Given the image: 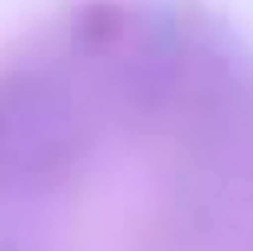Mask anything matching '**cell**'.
I'll return each mask as SVG.
<instances>
[{
    "label": "cell",
    "mask_w": 253,
    "mask_h": 251,
    "mask_svg": "<svg viewBox=\"0 0 253 251\" xmlns=\"http://www.w3.org/2000/svg\"><path fill=\"white\" fill-rule=\"evenodd\" d=\"M0 251H253V46L194 0H69L0 46Z\"/></svg>",
    "instance_id": "obj_1"
}]
</instances>
